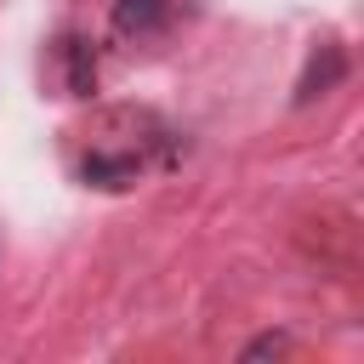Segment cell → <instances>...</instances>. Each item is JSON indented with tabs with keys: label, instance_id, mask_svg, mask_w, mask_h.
Returning a JSON list of instances; mask_svg holds the SVG:
<instances>
[{
	"label": "cell",
	"instance_id": "cell-3",
	"mask_svg": "<svg viewBox=\"0 0 364 364\" xmlns=\"http://www.w3.org/2000/svg\"><path fill=\"white\" fill-rule=\"evenodd\" d=\"M57 63H63V80L74 97H91L97 91V63H91V46L85 40H57Z\"/></svg>",
	"mask_w": 364,
	"mask_h": 364
},
{
	"label": "cell",
	"instance_id": "cell-1",
	"mask_svg": "<svg viewBox=\"0 0 364 364\" xmlns=\"http://www.w3.org/2000/svg\"><path fill=\"white\" fill-rule=\"evenodd\" d=\"M159 142H165V131H159L154 114H142V108H108V114H97V125L80 131L74 171H80L85 188H131L154 165Z\"/></svg>",
	"mask_w": 364,
	"mask_h": 364
},
{
	"label": "cell",
	"instance_id": "cell-4",
	"mask_svg": "<svg viewBox=\"0 0 364 364\" xmlns=\"http://www.w3.org/2000/svg\"><path fill=\"white\" fill-rule=\"evenodd\" d=\"M341 68H347V57H341V51H336V46H324V68H318V63H313V68H307V80H301V91H296V97H301V102H313V97H318V91H324V85H336V80H341Z\"/></svg>",
	"mask_w": 364,
	"mask_h": 364
},
{
	"label": "cell",
	"instance_id": "cell-2",
	"mask_svg": "<svg viewBox=\"0 0 364 364\" xmlns=\"http://www.w3.org/2000/svg\"><path fill=\"white\" fill-rule=\"evenodd\" d=\"M171 17V0H114V28L119 34H159Z\"/></svg>",
	"mask_w": 364,
	"mask_h": 364
}]
</instances>
